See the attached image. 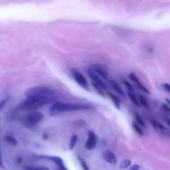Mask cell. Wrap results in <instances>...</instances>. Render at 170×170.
I'll use <instances>...</instances> for the list:
<instances>
[{
    "label": "cell",
    "mask_w": 170,
    "mask_h": 170,
    "mask_svg": "<svg viewBox=\"0 0 170 170\" xmlns=\"http://www.w3.org/2000/svg\"><path fill=\"white\" fill-rule=\"evenodd\" d=\"M91 107L83 104V103H62L58 102L54 103L49 108V115L54 116L59 114L66 113V112H75V111H82L90 109Z\"/></svg>",
    "instance_id": "1"
},
{
    "label": "cell",
    "mask_w": 170,
    "mask_h": 170,
    "mask_svg": "<svg viewBox=\"0 0 170 170\" xmlns=\"http://www.w3.org/2000/svg\"><path fill=\"white\" fill-rule=\"evenodd\" d=\"M49 102L50 98L30 96L27 97V99L20 104V107L28 111H35L48 104Z\"/></svg>",
    "instance_id": "2"
},
{
    "label": "cell",
    "mask_w": 170,
    "mask_h": 170,
    "mask_svg": "<svg viewBox=\"0 0 170 170\" xmlns=\"http://www.w3.org/2000/svg\"><path fill=\"white\" fill-rule=\"evenodd\" d=\"M55 92L53 89L48 87H33L26 90L25 95L26 97L30 96H37V97H45V98H52L55 95Z\"/></svg>",
    "instance_id": "3"
},
{
    "label": "cell",
    "mask_w": 170,
    "mask_h": 170,
    "mask_svg": "<svg viewBox=\"0 0 170 170\" xmlns=\"http://www.w3.org/2000/svg\"><path fill=\"white\" fill-rule=\"evenodd\" d=\"M44 118V114L39 111H31L27 116L24 118L23 124L29 129H33L36 125L41 123Z\"/></svg>",
    "instance_id": "4"
},
{
    "label": "cell",
    "mask_w": 170,
    "mask_h": 170,
    "mask_svg": "<svg viewBox=\"0 0 170 170\" xmlns=\"http://www.w3.org/2000/svg\"><path fill=\"white\" fill-rule=\"evenodd\" d=\"M72 73V76L73 78V79L75 80V82L77 83L79 85L80 87H82L83 88H84L85 90H89V87H88V84L87 81V78H85V76L80 72H78V70L73 69L71 71Z\"/></svg>",
    "instance_id": "5"
},
{
    "label": "cell",
    "mask_w": 170,
    "mask_h": 170,
    "mask_svg": "<svg viewBox=\"0 0 170 170\" xmlns=\"http://www.w3.org/2000/svg\"><path fill=\"white\" fill-rule=\"evenodd\" d=\"M88 69L93 71V73H95L96 74H98L99 77H101L103 80L108 79V72L107 68L103 65V64H93L91 66H89V68Z\"/></svg>",
    "instance_id": "6"
},
{
    "label": "cell",
    "mask_w": 170,
    "mask_h": 170,
    "mask_svg": "<svg viewBox=\"0 0 170 170\" xmlns=\"http://www.w3.org/2000/svg\"><path fill=\"white\" fill-rule=\"evenodd\" d=\"M98 136L97 134L93 131H88V139H87V141L85 143V148L87 150H93L94 149L96 146H97V143H98Z\"/></svg>",
    "instance_id": "7"
},
{
    "label": "cell",
    "mask_w": 170,
    "mask_h": 170,
    "mask_svg": "<svg viewBox=\"0 0 170 170\" xmlns=\"http://www.w3.org/2000/svg\"><path fill=\"white\" fill-rule=\"evenodd\" d=\"M88 74L89 78H91V82H92V83H94V84H96L99 85V86H101L103 89L107 90L108 87H107L106 84L104 83V80H103L102 78L99 77L98 74H96L95 73H93V71H91V70L89 69H88Z\"/></svg>",
    "instance_id": "8"
},
{
    "label": "cell",
    "mask_w": 170,
    "mask_h": 170,
    "mask_svg": "<svg viewBox=\"0 0 170 170\" xmlns=\"http://www.w3.org/2000/svg\"><path fill=\"white\" fill-rule=\"evenodd\" d=\"M102 157H103V158L106 162L110 163V164H115L117 163V158L115 154L113 152L109 151V150H104V151H103Z\"/></svg>",
    "instance_id": "9"
},
{
    "label": "cell",
    "mask_w": 170,
    "mask_h": 170,
    "mask_svg": "<svg viewBox=\"0 0 170 170\" xmlns=\"http://www.w3.org/2000/svg\"><path fill=\"white\" fill-rule=\"evenodd\" d=\"M129 78L131 79L132 81H133L135 84L138 86V88H139L141 91H143V92H144V93H150L149 90H148L147 88L145 87V85H143L142 83H141V81L139 80V78L137 77V76H136L133 73H132L129 74Z\"/></svg>",
    "instance_id": "10"
},
{
    "label": "cell",
    "mask_w": 170,
    "mask_h": 170,
    "mask_svg": "<svg viewBox=\"0 0 170 170\" xmlns=\"http://www.w3.org/2000/svg\"><path fill=\"white\" fill-rule=\"evenodd\" d=\"M109 84H110V86L112 87V88H113L117 93H118V95H120L121 97H124V96H125L124 89L122 88L121 85L119 84L117 81L114 80V79H110V80H109Z\"/></svg>",
    "instance_id": "11"
},
{
    "label": "cell",
    "mask_w": 170,
    "mask_h": 170,
    "mask_svg": "<svg viewBox=\"0 0 170 170\" xmlns=\"http://www.w3.org/2000/svg\"><path fill=\"white\" fill-rule=\"evenodd\" d=\"M150 123L153 125V127L156 130H159V131L165 132L167 131L166 128L164 127V125H163L160 122H158V120H156L154 118H151L150 119Z\"/></svg>",
    "instance_id": "12"
},
{
    "label": "cell",
    "mask_w": 170,
    "mask_h": 170,
    "mask_svg": "<svg viewBox=\"0 0 170 170\" xmlns=\"http://www.w3.org/2000/svg\"><path fill=\"white\" fill-rule=\"evenodd\" d=\"M107 94H108V98L110 99V100L112 101L113 103L114 104V106H115L117 108L120 109V99H119V98H118L117 95H115L114 93H110V92H108Z\"/></svg>",
    "instance_id": "13"
},
{
    "label": "cell",
    "mask_w": 170,
    "mask_h": 170,
    "mask_svg": "<svg viewBox=\"0 0 170 170\" xmlns=\"http://www.w3.org/2000/svg\"><path fill=\"white\" fill-rule=\"evenodd\" d=\"M128 96H129L130 101L135 106H140L139 97L136 95V93H134V91H128Z\"/></svg>",
    "instance_id": "14"
},
{
    "label": "cell",
    "mask_w": 170,
    "mask_h": 170,
    "mask_svg": "<svg viewBox=\"0 0 170 170\" xmlns=\"http://www.w3.org/2000/svg\"><path fill=\"white\" fill-rule=\"evenodd\" d=\"M133 118H134V121H135L138 124H139L141 127H146L145 121H144L143 118L139 114L134 112V113H133Z\"/></svg>",
    "instance_id": "15"
},
{
    "label": "cell",
    "mask_w": 170,
    "mask_h": 170,
    "mask_svg": "<svg viewBox=\"0 0 170 170\" xmlns=\"http://www.w3.org/2000/svg\"><path fill=\"white\" fill-rule=\"evenodd\" d=\"M139 103L140 105H142L143 108H149V103L148 101L147 98L142 94H140L139 96Z\"/></svg>",
    "instance_id": "16"
},
{
    "label": "cell",
    "mask_w": 170,
    "mask_h": 170,
    "mask_svg": "<svg viewBox=\"0 0 170 170\" xmlns=\"http://www.w3.org/2000/svg\"><path fill=\"white\" fill-rule=\"evenodd\" d=\"M133 129H134V131L136 132L138 134H139V136H143V134H144V132L143 130V129H142V127L138 124L135 121H133Z\"/></svg>",
    "instance_id": "17"
},
{
    "label": "cell",
    "mask_w": 170,
    "mask_h": 170,
    "mask_svg": "<svg viewBox=\"0 0 170 170\" xmlns=\"http://www.w3.org/2000/svg\"><path fill=\"white\" fill-rule=\"evenodd\" d=\"M78 141V135L74 134V135H73V136L71 137V139H70V143H69L70 150L73 149V148L76 146Z\"/></svg>",
    "instance_id": "18"
},
{
    "label": "cell",
    "mask_w": 170,
    "mask_h": 170,
    "mask_svg": "<svg viewBox=\"0 0 170 170\" xmlns=\"http://www.w3.org/2000/svg\"><path fill=\"white\" fill-rule=\"evenodd\" d=\"M131 160L130 159H124L123 160L121 163H120V169H128L131 166Z\"/></svg>",
    "instance_id": "19"
},
{
    "label": "cell",
    "mask_w": 170,
    "mask_h": 170,
    "mask_svg": "<svg viewBox=\"0 0 170 170\" xmlns=\"http://www.w3.org/2000/svg\"><path fill=\"white\" fill-rule=\"evenodd\" d=\"M78 162H79V163H80V165H81V167H82L83 170H89V168H88V166L87 163L85 162L84 159H83V158H81V157H78Z\"/></svg>",
    "instance_id": "20"
},
{
    "label": "cell",
    "mask_w": 170,
    "mask_h": 170,
    "mask_svg": "<svg viewBox=\"0 0 170 170\" xmlns=\"http://www.w3.org/2000/svg\"><path fill=\"white\" fill-rule=\"evenodd\" d=\"M25 170H49L47 167H32V166H24Z\"/></svg>",
    "instance_id": "21"
},
{
    "label": "cell",
    "mask_w": 170,
    "mask_h": 170,
    "mask_svg": "<svg viewBox=\"0 0 170 170\" xmlns=\"http://www.w3.org/2000/svg\"><path fill=\"white\" fill-rule=\"evenodd\" d=\"M6 141L8 142L9 144H11V145H14V146H16L17 145V141H16V139L14 138V137H12V136H9V135H8V136H6Z\"/></svg>",
    "instance_id": "22"
},
{
    "label": "cell",
    "mask_w": 170,
    "mask_h": 170,
    "mask_svg": "<svg viewBox=\"0 0 170 170\" xmlns=\"http://www.w3.org/2000/svg\"><path fill=\"white\" fill-rule=\"evenodd\" d=\"M122 82H123V84L125 85V87L127 88L128 91H134V88H133V85H132L129 81H127V80H125V79H123Z\"/></svg>",
    "instance_id": "23"
},
{
    "label": "cell",
    "mask_w": 170,
    "mask_h": 170,
    "mask_svg": "<svg viewBox=\"0 0 170 170\" xmlns=\"http://www.w3.org/2000/svg\"><path fill=\"white\" fill-rule=\"evenodd\" d=\"M162 87H163V90H165L166 92H168V93H170V84H167V83H165V84H163Z\"/></svg>",
    "instance_id": "24"
},
{
    "label": "cell",
    "mask_w": 170,
    "mask_h": 170,
    "mask_svg": "<svg viewBox=\"0 0 170 170\" xmlns=\"http://www.w3.org/2000/svg\"><path fill=\"white\" fill-rule=\"evenodd\" d=\"M162 108L165 112H168L169 114H170V106L168 103H163Z\"/></svg>",
    "instance_id": "25"
},
{
    "label": "cell",
    "mask_w": 170,
    "mask_h": 170,
    "mask_svg": "<svg viewBox=\"0 0 170 170\" xmlns=\"http://www.w3.org/2000/svg\"><path fill=\"white\" fill-rule=\"evenodd\" d=\"M7 102H8V99H4L3 100H2L0 102V111L3 108V107L5 106V104L7 103Z\"/></svg>",
    "instance_id": "26"
},
{
    "label": "cell",
    "mask_w": 170,
    "mask_h": 170,
    "mask_svg": "<svg viewBox=\"0 0 170 170\" xmlns=\"http://www.w3.org/2000/svg\"><path fill=\"white\" fill-rule=\"evenodd\" d=\"M129 170H139V165L138 164H133L129 168Z\"/></svg>",
    "instance_id": "27"
},
{
    "label": "cell",
    "mask_w": 170,
    "mask_h": 170,
    "mask_svg": "<svg viewBox=\"0 0 170 170\" xmlns=\"http://www.w3.org/2000/svg\"><path fill=\"white\" fill-rule=\"evenodd\" d=\"M0 169H3V158L1 154V148H0Z\"/></svg>",
    "instance_id": "28"
},
{
    "label": "cell",
    "mask_w": 170,
    "mask_h": 170,
    "mask_svg": "<svg viewBox=\"0 0 170 170\" xmlns=\"http://www.w3.org/2000/svg\"><path fill=\"white\" fill-rule=\"evenodd\" d=\"M58 169L60 170H68L67 169V168L65 167V165L63 163V164H61V165H59V166H58Z\"/></svg>",
    "instance_id": "29"
},
{
    "label": "cell",
    "mask_w": 170,
    "mask_h": 170,
    "mask_svg": "<svg viewBox=\"0 0 170 170\" xmlns=\"http://www.w3.org/2000/svg\"><path fill=\"white\" fill-rule=\"evenodd\" d=\"M164 119H165L166 123L169 124V127H170V119H169V118H165Z\"/></svg>",
    "instance_id": "30"
},
{
    "label": "cell",
    "mask_w": 170,
    "mask_h": 170,
    "mask_svg": "<svg viewBox=\"0 0 170 170\" xmlns=\"http://www.w3.org/2000/svg\"><path fill=\"white\" fill-rule=\"evenodd\" d=\"M166 102L168 103V104H169V105L170 106V100H169V99H166Z\"/></svg>",
    "instance_id": "31"
}]
</instances>
